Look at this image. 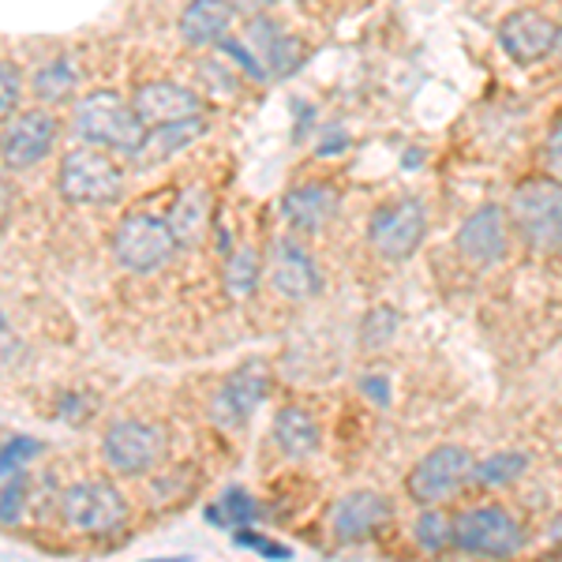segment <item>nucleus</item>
Segmentation results:
<instances>
[{
	"instance_id": "4c0bfd02",
	"label": "nucleus",
	"mask_w": 562,
	"mask_h": 562,
	"mask_svg": "<svg viewBox=\"0 0 562 562\" xmlns=\"http://www.w3.org/2000/svg\"><path fill=\"white\" fill-rule=\"evenodd\" d=\"M551 537H555L562 543V521H555V529H551Z\"/></svg>"
},
{
	"instance_id": "cd10ccee",
	"label": "nucleus",
	"mask_w": 562,
	"mask_h": 562,
	"mask_svg": "<svg viewBox=\"0 0 562 562\" xmlns=\"http://www.w3.org/2000/svg\"><path fill=\"white\" fill-rule=\"evenodd\" d=\"M413 529H416L413 532L416 543H420L424 551H431V555H439V551L450 548V518L439 510V506H428V510L416 518Z\"/></svg>"
},
{
	"instance_id": "f8f14e48",
	"label": "nucleus",
	"mask_w": 562,
	"mask_h": 562,
	"mask_svg": "<svg viewBox=\"0 0 562 562\" xmlns=\"http://www.w3.org/2000/svg\"><path fill=\"white\" fill-rule=\"evenodd\" d=\"M267 270H270V285H274L285 301L304 304L323 293V270H319V262H315L312 248L301 244V237H278L270 244Z\"/></svg>"
},
{
	"instance_id": "72a5a7b5",
	"label": "nucleus",
	"mask_w": 562,
	"mask_h": 562,
	"mask_svg": "<svg viewBox=\"0 0 562 562\" xmlns=\"http://www.w3.org/2000/svg\"><path fill=\"white\" fill-rule=\"evenodd\" d=\"M543 169H548L551 180L562 184V121L548 132V139H543Z\"/></svg>"
},
{
	"instance_id": "5701e85b",
	"label": "nucleus",
	"mask_w": 562,
	"mask_h": 562,
	"mask_svg": "<svg viewBox=\"0 0 562 562\" xmlns=\"http://www.w3.org/2000/svg\"><path fill=\"white\" fill-rule=\"evenodd\" d=\"M31 90H34V98H38L42 105H65L76 98V90H79V68H76V60L68 57H53V60H45V65L34 71L31 76Z\"/></svg>"
},
{
	"instance_id": "9b49d317",
	"label": "nucleus",
	"mask_w": 562,
	"mask_h": 562,
	"mask_svg": "<svg viewBox=\"0 0 562 562\" xmlns=\"http://www.w3.org/2000/svg\"><path fill=\"white\" fill-rule=\"evenodd\" d=\"M454 248L465 267L473 270H492L506 259V248H510V222H506V211L498 203H484L476 206L465 222L458 225Z\"/></svg>"
},
{
	"instance_id": "0eeeda50",
	"label": "nucleus",
	"mask_w": 562,
	"mask_h": 562,
	"mask_svg": "<svg viewBox=\"0 0 562 562\" xmlns=\"http://www.w3.org/2000/svg\"><path fill=\"white\" fill-rule=\"evenodd\" d=\"M169 454V431L154 420H116L102 435V461L121 476H147Z\"/></svg>"
},
{
	"instance_id": "7ed1b4c3",
	"label": "nucleus",
	"mask_w": 562,
	"mask_h": 562,
	"mask_svg": "<svg viewBox=\"0 0 562 562\" xmlns=\"http://www.w3.org/2000/svg\"><path fill=\"white\" fill-rule=\"evenodd\" d=\"M506 222L537 256L562 251V184L551 177H525L510 192Z\"/></svg>"
},
{
	"instance_id": "c756f323",
	"label": "nucleus",
	"mask_w": 562,
	"mask_h": 562,
	"mask_svg": "<svg viewBox=\"0 0 562 562\" xmlns=\"http://www.w3.org/2000/svg\"><path fill=\"white\" fill-rule=\"evenodd\" d=\"M23 87H26L23 68L15 65V60H0V124H4L12 113H20Z\"/></svg>"
},
{
	"instance_id": "a211bd4d",
	"label": "nucleus",
	"mask_w": 562,
	"mask_h": 562,
	"mask_svg": "<svg viewBox=\"0 0 562 562\" xmlns=\"http://www.w3.org/2000/svg\"><path fill=\"white\" fill-rule=\"evenodd\" d=\"M248 42L267 68V79H289L304 65V42H296L285 26L262 12H256V20L248 23Z\"/></svg>"
},
{
	"instance_id": "20e7f679",
	"label": "nucleus",
	"mask_w": 562,
	"mask_h": 562,
	"mask_svg": "<svg viewBox=\"0 0 562 562\" xmlns=\"http://www.w3.org/2000/svg\"><path fill=\"white\" fill-rule=\"evenodd\" d=\"M180 244L169 229V222L161 214L150 211H132L121 217V225L113 229V259L121 270H128L135 278H150L158 270H166L177 259Z\"/></svg>"
},
{
	"instance_id": "2f4dec72",
	"label": "nucleus",
	"mask_w": 562,
	"mask_h": 562,
	"mask_svg": "<svg viewBox=\"0 0 562 562\" xmlns=\"http://www.w3.org/2000/svg\"><path fill=\"white\" fill-rule=\"evenodd\" d=\"M23 506H26V476L12 473L8 484L0 487V525H15L23 518Z\"/></svg>"
},
{
	"instance_id": "f3484780",
	"label": "nucleus",
	"mask_w": 562,
	"mask_h": 562,
	"mask_svg": "<svg viewBox=\"0 0 562 562\" xmlns=\"http://www.w3.org/2000/svg\"><path fill=\"white\" fill-rule=\"evenodd\" d=\"M237 26V8L229 0H188L180 8L177 34L188 49H217V42H225Z\"/></svg>"
},
{
	"instance_id": "dca6fc26",
	"label": "nucleus",
	"mask_w": 562,
	"mask_h": 562,
	"mask_svg": "<svg viewBox=\"0 0 562 562\" xmlns=\"http://www.w3.org/2000/svg\"><path fill=\"white\" fill-rule=\"evenodd\" d=\"M394 518V506L379 492H349L330 506V532L338 543H364Z\"/></svg>"
},
{
	"instance_id": "ddd939ff",
	"label": "nucleus",
	"mask_w": 562,
	"mask_h": 562,
	"mask_svg": "<svg viewBox=\"0 0 562 562\" xmlns=\"http://www.w3.org/2000/svg\"><path fill=\"white\" fill-rule=\"evenodd\" d=\"M132 109L143 121V128H158V124L192 121V116H206V98L195 87L177 83V79H150L132 90Z\"/></svg>"
},
{
	"instance_id": "423d86ee",
	"label": "nucleus",
	"mask_w": 562,
	"mask_h": 562,
	"mask_svg": "<svg viewBox=\"0 0 562 562\" xmlns=\"http://www.w3.org/2000/svg\"><path fill=\"white\" fill-rule=\"evenodd\" d=\"M60 514L83 537H113L128 521V498L113 480H76L60 495Z\"/></svg>"
},
{
	"instance_id": "7c9ffc66",
	"label": "nucleus",
	"mask_w": 562,
	"mask_h": 562,
	"mask_svg": "<svg viewBox=\"0 0 562 562\" xmlns=\"http://www.w3.org/2000/svg\"><path fill=\"white\" fill-rule=\"evenodd\" d=\"M217 53H222V57H229L233 68H237L244 79L267 83V68H262V60L256 57V49H251L248 42H240V38H233V34H229L225 42H217Z\"/></svg>"
},
{
	"instance_id": "1a4fd4ad",
	"label": "nucleus",
	"mask_w": 562,
	"mask_h": 562,
	"mask_svg": "<svg viewBox=\"0 0 562 562\" xmlns=\"http://www.w3.org/2000/svg\"><path fill=\"white\" fill-rule=\"evenodd\" d=\"M428 237V206L424 199L405 195L394 203H383L368 222V244L379 259L405 262L416 256V248Z\"/></svg>"
},
{
	"instance_id": "9d476101",
	"label": "nucleus",
	"mask_w": 562,
	"mask_h": 562,
	"mask_svg": "<svg viewBox=\"0 0 562 562\" xmlns=\"http://www.w3.org/2000/svg\"><path fill=\"white\" fill-rule=\"evenodd\" d=\"M60 139V124L49 109H20L0 124V161L12 173L38 169Z\"/></svg>"
},
{
	"instance_id": "4be33fe9",
	"label": "nucleus",
	"mask_w": 562,
	"mask_h": 562,
	"mask_svg": "<svg viewBox=\"0 0 562 562\" xmlns=\"http://www.w3.org/2000/svg\"><path fill=\"white\" fill-rule=\"evenodd\" d=\"M274 447L281 458L289 461H307L319 454L323 447V428L304 405H281L274 416Z\"/></svg>"
},
{
	"instance_id": "393cba45",
	"label": "nucleus",
	"mask_w": 562,
	"mask_h": 562,
	"mask_svg": "<svg viewBox=\"0 0 562 562\" xmlns=\"http://www.w3.org/2000/svg\"><path fill=\"white\" fill-rule=\"evenodd\" d=\"M203 518L211 525H217V529L237 532V529H248V525L259 521V503L244 492V487H225V492L206 506Z\"/></svg>"
},
{
	"instance_id": "6e6552de",
	"label": "nucleus",
	"mask_w": 562,
	"mask_h": 562,
	"mask_svg": "<svg viewBox=\"0 0 562 562\" xmlns=\"http://www.w3.org/2000/svg\"><path fill=\"white\" fill-rule=\"evenodd\" d=\"M476 458L458 442H442V447L428 450L405 476V492L416 506H439L454 498L461 487L473 484Z\"/></svg>"
},
{
	"instance_id": "b1692460",
	"label": "nucleus",
	"mask_w": 562,
	"mask_h": 562,
	"mask_svg": "<svg viewBox=\"0 0 562 562\" xmlns=\"http://www.w3.org/2000/svg\"><path fill=\"white\" fill-rule=\"evenodd\" d=\"M222 285H225V296L229 301H251L262 285V259L256 248L240 244L233 248L229 256L222 262Z\"/></svg>"
},
{
	"instance_id": "39448f33",
	"label": "nucleus",
	"mask_w": 562,
	"mask_h": 562,
	"mask_svg": "<svg viewBox=\"0 0 562 562\" xmlns=\"http://www.w3.org/2000/svg\"><path fill=\"white\" fill-rule=\"evenodd\" d=\"M450 543H454L458 551H465V555L510 559L521 551L525 532L506 506L476 503L450 518Z\"/></svg>"
},
{
	"instance_id": "f03ea898",
	"label": "nucleus",
	"mask_w": 562,
	"mask_h": 562,
	"mask_svg": "<svg viewBox=\"0 0 562 562\" xmlns=\"http://www.w3.org/2000/svg\"><path fill=\"white\" fill-rule=\"evenodd\" d=\"M124 184H128V173L121 158L102 147L79 143L60 158L57 192L71 206H113L124 199Z\"/></svg>"
},
{
	"instance_id": "f257e3e1",
	"label": "nucleus",
	"mask_w": 562,
	"mask_h": 562,
	"mask_svg": "<svg viewBox=\"0 0 562 562\" xmlns=\"http://www.w3.org/2000/svg\"><path fill=\"white\" fill-rule=\"evenodd\" d=\"M143 121L135 116L132 102L116 90H90L71 109V139L87 147H102L116 158H128L143 147Z\"/></svg>"
},
{
	"instance_id": "f704fd0d",
	"label": "nucleus",
	"mask_w": 562,
	"mask_h": 562,
	"mask_svg": "<svg viewBox=\"0 0 562 562\" xmlns=\"http://www.w3.org/2000/svg\"><path fill=\"white\" fill-rule=\"evenodd\" d=\"M360 390H364V394L375 405H390V379H383V375H364V379H360Z\"/></svg>"
},
{
	"instance_id": "a878e982",
	"label": "nucleus",
	"mask_w": 562,
	"mask_h": 562,
	"mask_svg": "<svg viewBox=\"0 0 562 562\" xmlns=\"http://www.w3.org/2000/svg\"><path fill=\"white\" fill-rule=\"evenodd\" d=\"M525 473H529V454L525 450H495L484 461H476L473 480L484 487H506L514 480H521Z\"/></svg>"
},
{
	"instance_id": "412c9836",
	"label": "nucleus",
	"mask_w": 562,
	"mask_h": 562,
	"mask_svg": "<svg viewBox=\"0 0 562 562\" xmlns=\"http://www.w3.org/2000/svg\"><path fill=\"white\" fill-rule=\"evenodd\" d=\"M206 116H192V121H177V124H158V128H147L143 135V147L132 154V161L139 169H154L166 166L169 158H177L180 150H188L192 143H199L206 135Z\"/></svg>"
},
{
	"instance_id": "c85d7f7f",
	"label": "nucleus",
	"mask_w": 562,
	"mask_h": 562,
	"mask_svg": "<svg viewBox=\"0 0 562 562\" xmlns=\"http://www.w3.org/2000/svg\"><path fill=\"white\" fill-rule=\"evenodd\" d=\"M42 454V442L31 439V435H12V439L0 442V476L12 473H26L31 461Z\"/></svg>"
},
{
	"instance_id": "58836bf2",
	"label": "nucleus",
	"mask_w": 562,
	"mask_h": 562,
	"mask_svg": "<svg viewBox=\"0 0 562 562\" xmlns=\"http://www.w3.org/2000/svg\"><path fill=\"white\" fill-rule=\"evenodd\" d=\"M0 330H4V319H0Z\"/></svg>"
},
{
	"instance_id": "aec40b11",
	"label": "nucleus",
	"mask_w": 562,
	"mask_h": 562,
	"mask_svg": "<svg viewBox=\"0 0 562 562\" xmlns=\"http://www.w3.org/2000/svg\"><path fill=\"white\" fill-rule=\"evenodd\" d=\"M281 214H285L289 229L323 233L326 222L338 214V192H334L330 184L312 180V184H301V188H293V192H285V199H281Z\"/></svg>"
},
{
	"instance_id": "e433bc0d",
	"label": "nucleus",
	"mask_w": 562,
	"mask_h": 562,
	"mask_svg": "<svg viewBox=\"0 0 562 562\" xmlns=\"http://www.w3.org/2000/svg\"><path fill=\"white\" fill-rule=\"evenodd\" d=\"M551 53L562 60V23H555V49H551Z\"/></svg>"
},
{
	"instance_id": "bb28decb",
	"label": "nucleus",
	"mask_w": 562,
	"mask_h": 562,
	"mask_svg": "<svg viewBox=\"0 0 562 562\" xmlns=\"http://www.w3.org/2000/svg\"><path fill=\"white\" fill-rule=\"evenodd\" d=\"M397 323L402 319H397L394 307H371V312L364 315V323H360V346H364L368 352L386 349L397 334Z\"/></svg>"
},
{
	"instance_id": "2eb2a0df",
	"label": "nucleus",
	"mask_w": 562,
	"mask_h": 562,
	"mask_svg": "<svg viewBox=\"0 0 562 562\" xmlns=\"http://www.w3.org/2000/svg\"><path fill=\"white\" fill-rule=\"evenodd\" d=\"M498 49L514 60V65H540L543 57H551L555 49V23L537 8H521L510 12L498 23Z\"/></svg>"
},
{
	"instance_id": "4468645a",
	"label": "nucleus",
	"mask_w": 562,
	"mask_h": 562,
	"mask_svg": "<svg viewBox=\"0 0 562 562\" xmlns=\"http://www.w3.org/2000/svg\"><path fill=\"white\" fill-rule=\"evenodd\" d=\"M267 397H270V371L262 364H248V368L233 371L229 379H222V386H217L211 397L206 416H211L217 428H244V424L262 409Z\"/></svg>"
},
{
	"instance_id": "c9c22d12",
	"label": "nucleus",
	"mask_w": 562,
	"mask_h": 562,
	"mask_svg": "<svg viewBox=\"0 0 562 562\" xmlns=\"http://www.w3.org/2000/svg\"><path fill=\"white\" fill-rule=\"evenodd\" d=\"M237 12H262V8L270 4V0H229Z\"/></svg>"
},
{
	"instance_id": "473e14b6",
	"label": "nucleus",
	"mask_w": 562,
	"mask_h": 562,
	"mask_svg": "<svg viewBox=\"0 0 562 562\" xmlns=\"http://www.w3.org/2000/svg\"><path fill=\"white\" fill-rule=\"evenodd\" d=\"M233 543H237V548H248V551H259V555H267V559H289V555H293V551H289L285 543L267 540L262 532L251 529V525H248V529H237V532H233Z\"/></svg>"
},
{
	"instance_id": "6ab92c4d",
	"label": "nucleus",
	"mask_w": 562,
	"mask_h": 562,
	"mask_svg": "<svg viewBox=\"0 0 562 562\" xmlns=\"http://www.w3.org/2000/svg\"><path fill=\"white\" fill-rule=\"evenodd\" d=\"M211 217H214L211 188H206V184H192V188H184V192L173 199L166 222H169V229H173V237H177L180 248L192 251L206 237H211Z\"/></svg>"
}]
</instances>
